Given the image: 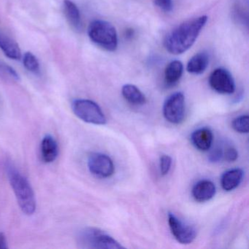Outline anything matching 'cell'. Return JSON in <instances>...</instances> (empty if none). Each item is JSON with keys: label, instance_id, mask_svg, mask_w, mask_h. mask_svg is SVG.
Returning a JSON list of instances; mask_svg holds the SVG:
<instances>
[{"label": "cell", "instance_id": "cell-25", "mask_svg": "<svg viewBox=\"0 0 249 249\" xmlns=\"http://www.w3.org/2000/svg\"><path fill=\"white\" fill-rule=\"evenodd\" d=\"M223 159H224V151L219 147L214 148L209 155V160L212 162H218Z\"/></svg>", "mask_w": 249, "mask_h": 249}, {"label": "cell", "instance_id": "cell-14", "mask_svg": "<svg viewBox=\"0 0 249 249\" xmlns=\"http://www.w3.org/2000/svg\"><path fill=\"white\" fill-rule=\"evenodd\" d=\"M243 170L234 168L227 170L221 178V185L226 192H231L238 187L243 178Z\"/></svg>", "mask_w": 249, "mask_h": 249}, {"label": "cell", "instance_id": "cell-26", "mask_svg": "<svg viewBox=\"0 0 249 249\" xmlns=\"http://www.w3.org/2000/svg\"><path fill=\"white\" fill-rule=\"evenodd\" d=\"M8 249V243L5 234L0 232V249Z\"/></svg>", "mask_w": 249, "mask_h": 249}, {"label": "cell", "instance_id": "cell-4", "mask_svg": "<svg viewBox=\"0 0 249 249\" xmlns=\"http://www.w3.org/2000/svg\"><path fill=\"white\" fill-rule=\"evenodd\" d=\"M90 40L99 47L107 52H114L118 46L116 29L110 23L103 20H95L88 28Z\"/></svg>", "mask_w": 249, "mask_h": 249}, {"label": "cell", "instance_id": "cell-13", "mask_svg": "<svg viewBox=\"0 0 249 249\" xmlns=\"http://www.w3.org/2000/svg\"><path fill=\"white\" fill-rule=\"evenodd\" d=\"M0 49L9 59L20 60L22 57L18 43L2 31H0Z\"/></svg>", "mask_w": 249, "mask_h": 249}, {"label": "cell", "instance_id": "cell-3", "mask_svg": "<svg viewBox=\"0 0 249 249\" xmlns=\"http://www.w3.org/2000/svg\"><path fill=\"white\" fill-rule=\"evenodd\" d=\"M78 243L84 249H120L124 246L110 234L95 227L83 229L78 234Z\"/></svg>", "mask_w": 249, "mask_h": 249}, {"label": "cell", "instance_id": "cell-11", "mask_svg": "<svg viewBox=\"0 0 249 249\" xmlns=\"http://www.w3.org/2000/svg\"><path fill=\"white\" fill-rule=\"evenodd\" d=\"M192 193L195 200L205 202L213 198L216 193V187L211 180H201L194 186Z\"/></svg>", "mask_w": 249, "mask_h": 249}, {"label": "cell", "instance_id": "cell-18", "mask_svg": "<svg viewBox=\"0 0 249 249\" xmlns=\"http://www.w3.org/2000/svg\"><path fill=\"white\" fill-rule=\"evenodd\" d=\"M183 72V65L180 61L175 60L170 62L164 71V80L166 84L174 85L181 78Z\"/></svg>", "mask_w": 249, "mask_h": 249}, {"label": "cell", "instance_id": "cell-10", "mask_svg": "<svg viewBox=\"0 0 249 249\" xmlns=\"http://www.w3.org/2000/svg\"><path fill=\"white\" fill-rule=\"evenodd\" d=\"M192 145L200 151H209L213 142V134L208 127L199 128L192 132L190 137Z\"/></svg>", "mask_w": 249, "mask_h": 249}, {"label": "cell", "instance_id": "cell-16", "mask_svg": "<svg viewBox=\"0 0 249 249\" xmlns=\"http://www.w3.org/2000/svg\"><path fill=\"white\" fill-rule=\"evenodd\" d=\"M209 65V56L205 52L198 53L191 58L188 62L186 70L188 72L194 75L203 73Z\"/></svg>", "mask_w": 249, "mask_h": 249}, {"label": "cell", "instance_id": "cell-22", "mask_svg": "<svg viewBox=\"0 0 249 249\" xmlns=\"http://www.w3.org/2000/svg\"><path fill=\"white\" fill-rule=\"evenodd\" d=\"M172 166V158L168 155L161 156L160 159V173L162 176H166L170 172Z\"/></svg>", "mask_w": 249, "mask_h": 249}, {"label": "cell", "instance_id": "cell-1", "mask_svg": "<svg viewBox=\"0 0 249 249\" xmlns=\"http://www.w3.org/2000/svg\"><path fill=\"white\" fill-rule=\"evenodd\" d=\"M208 21L206 16L186 21L170 32L164 39L166 50L172 54H181L189 50L196 41Z\"/></svg>", "mask_w": 249, "mask_h": 249}, {"label": "cell", "instance_id": "cell-2", "mask_svg": "<svg viewBox=\"0 0 249 249\" xmlns=\"http://www.w3.org/2000/svg\"><path fill=\"white\" fill-rule=\"evenodd\" d=\"M7 174L17 202L22 212L31 215L36 211L34 191L27 178L11 164L7 165Z\"/></svg>", "mask_w": 249, "mask_h": 249}, {"label": "cell", "instance_id": "cell-6", "mask_svg": "<svg viewBox=\"0 0 249 249\" xmlns=\"http://www.w3.org/2000/svg\"><path fill=\"white\" fill-rule=\"evenodd\" d=\"M164 119L173 124L182 123L185 118V97L183 93L176 92L166 99L163 106Z\"/></svg>", "mask_w": 249, "mask_h": 249}, {"label": "cell", "instance_id": "cell-9", "mask_svg": "<svg viewBox=\"0 0 249 249\" xmlns=\"http://www.w3.org/2000/svg\"><path fill=\"white\" fill-rule=\"evenodd\" d=\"M209 84L214 91L219 94H231L235 91V83L232 75L224 68H218L211 73Z\"/></svg>", "mask_w": 249, "mask_h": 249}, {"label": "cell", "instance_id": "cell-12", "mask_svg": "<svg viewBox=\"0 0 249 249\" xmlns=\"http://www.w3.org/2000/svg\"><path fill=\"white\" fill-rule=\"evenodd\" d=\"M40 153L42 160L46 163L53 162L57 158L59 154L57 142L52 135H46L42 140Z\"/></svg>", "mask_w": 249, "mask_h": 249}, {"label": "cell", "instance_id": "cell-5", "mask_svg": "<svg viewBox=\"0 0 249 249\" xmlns=\"http://www.w3.org/2000/svg\"><path fill=\"white\" fill-rule=\"evenodd\" d=\"M72 109L75 116L86 123L95 125H105L107 123L104 113L95 102L78 99L72 102Z\"/></svg>", "mask_w": 249, "mask_h": 249}, {"label": "cell", "instance_id": "cell-23", "mask_svg": "<svg viewBox=\"0 0 249 249\" xmlns=\"http://www.w3.org/2000/svg\"><path fill=\"white\" fill-rule=\"evenodd\" d=\"M237 157H238V152L235 148L232 146L226 148L225 151H224V159L226 161L232 162L237 160Z\"/></svg>", "mask_w": 249, "mask_h": 249}, {"label": "cell", "instance_id": "cell-20", "mask_svg": "<svg viewBox=\"0 0 249 249\" xmlns=\"http://www.w3.org/2000/svg\"><path fill=\"white\" fill-rule=\"evenodd\" d=\"M249 117L248 115H241L231 122V126L235 132L240 134L249 133Z\"/></svg>", "mask_w": 249, "mask_h": 249}, {"label": "cell", "instance_id": "cell-7", "mask_svg": "<svg viewBox=\"0 0 249 249\" xmlns=\"http://www.w3.org/2000/svg\"><path fill=\"white\" fill-rule=\"evenodd\" d=\"M88 168L97 177L107 178L114 174L115 166L109 156L102 153H92L89 156Z\"/></svg>", "mask_w": 249, "mask_h": 249}, {"label": "cell", "instance_id": "cell-8", "mask_svg": "<svg viewBox=\"0 0 249 249\" xmlns=\"http://www.w3.org/2000/svg\"><path fill=\"white\" fill-rule=\"evenodd\" d=\"M168 224L172 234L178 243L190 244L196 238V230L172 213H168Z\"/></svg>", "mask_w": 249, "mask_h": 249}, {"label": "cell", "instance_id": "cell-15", "mask_svg": "<svg viewBox=\"0 0 249 249\" xmlns=\"http://www.w3.org/2000/svg\"><path fill=\"white\" fill-rule=\"evenodd\" d=\"M64 11L65 17L72 28L78 31L82 28L81 13L78 6L71 0H64Z\"/></svg>", "mask_w": 249, "mask_h": 249}, {"label": "cell", "instance_id": "cell-19", "mask_svg": "<svg viewBox=\"0 0 249 249\" xmlns=\"http://www.w3.org/2000/svg\"><path fill=\"white\" fill-rule=\"evenodd\" d=\"M23 63L29 72L39 74L40 72V63L38 59L31 52H26L23 56Z\"/></svg>", "mask_w": 249, "mask_h": 249}, {"label": "cell", "instance_id": "cell-17", "mask_svg": "<svg viewBox=\"0 0 249 249\" xmlns=\"http://www.w3.org/2000/svg\"><path fill=\"white\" fill-rule=\"evenodd\" d=\"M124 98L134 106H142L146 103V98L142 91L132 84H126L122 89Z\"/></svg>", "mask_w": 249, "mask_h": 249}, {"label": "cell", "instance_id": "cell-21", "mask_svg": "<svg viewBox=\"0 0 249 249\" xmlns=\"http://www.w3.org/2000/svg\"><path fill=\"white\" fill-rule=\"evenodd\" d=\"M0 76L11 81H17L19 80V75L17 71L9 65L0 62Z\"/></svg>", "mask_w": 249, "mask_h": 249}, {"label": "cell", "instance_id": "cell-24", "mask_svg": "<svg viewBox=\"0 0 249 249\" xmlns=\"http://www.w3.org/2000/svg\"><path fill=\"white\" fill-rule=\"evenodd\" d=\"M156 6L164 12H170L173 10V4L172 0H154Z\"/></svg>", "mask_w": 249, "mask_h": 249}]
</instances>
